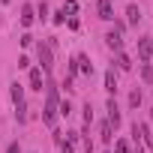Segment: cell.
I'll list each match as a JSON object with an SVG mask.
<instances>
[{"instance_id":"cell-10","label":"cell","mask_w":153,"mask_h":153,"mask_svg":"<svg viewBox=\"0 0 153 153\" xmlns=\"http://www.w3.org/2000/svg\"><path fill=\"white\" fill-rule=\"evenodd\" d=\"M138 51H141V57H144V60H150L153 45H150V39H147V36H144V39H138Z\"/></svg>"},{"instance_id":"cell-2","label":"cell","mask_w":153,"mask_h":153,"mask_svg":"<svg viewBox=\"0 0 153 153\" xmlns=\"http://www.w3.org/2000/svg\"><path fill=\"white\" fill-rule=\"evenodd\" d=\"M36 57H39V69L42 72H51L54 57H51V45L48 42H36Z\"/></svg>"},{"instance_id":"cell-5","label":"cell","mask_w":153,"mask_h":153,"mask_svg":"<svg viewBox=\"0 0 153 153\" xmlns=\"http://www.w3.org/2000/svg\"><path fill=\"white\" fill-rule=\"evenodd\" d=\"M105 42H108V48L120 51V48H123V36H120V30H111V33H105Z\"/></svg>"},{"instance_id":"cell-21","label":"cell","mask_w":153,"mask_h":153,"mask_svg":"<svg viewBox=\"0 0 153 153\" xmlns=\"http://www.w3.org/2000/svg\"><path fill=\"white\" fill-rule=\"evenodd\" d=\"M141 75H144V78H147V81H150V78H153V69H150V66H147V63H144V66H141Z\"/></svg>"},{"instance_id":"cell-16","label":"cell","mask_w":153,"mask_h":153,"mask_svg":"<svg viewBox=\"0 0 153 153\" xmlns=\"http://www.w3.org/2000/svg\"><path fill=\"white\" fill-rule=\"evenodd\" d=\"M111 138H114V135H111V123L105 120V123H102V141H111Z\"/></svg>"},{"instance_id":"cell-24","label":"cell","mask_w":153,"mask_h":153,"mask_svg":"<svg viewBox=\"0 0 153 153\" xmlns=\"http://www.w3.org/2000/svg\"><path fill=\"white\" fill-rule=\"evenodd\" d=\"M3 3H9V0H3Z\"/></svg>"},{"instance_id":"cell-6","label":"cell","mask_w":153,"mask_h":153,"mask_svg":"<svg viewBox=\"0 0 153 153\" xmlns=\"http://www.w3.org/2000/svg\"><path fill=\"white\" fill-rule=\"evenodd\" d=\"M108 123H111L114 129L120 126V111H117V102H114V99H108Z\"/></svg>"},{"instance_id":"cell-23","label":"cell","mask_w":153,"mask_h":153,"mask_svg":"<svg viewBox=\"0 0 153 153\" xmlns=\"http://www.w3.org/2000/svg\"><path fill=\"white\" fill-rule=\"evenodd\" d=\"M6 153H21V147H18V141H12V144L6 147Z\"/></svg>"},{"instance_id":"cell-15","label":"cell","mask_w":153,"mask_h":153,"mask_svg":"<svg viewBox=\"0 0 153 153\" xmlns=\"http://www.w3.org/2000/svg\"><path fill=\"white\" fill-rule=\"evenodd\" d=\"M129 105H132V108L141 105V90H132V93H129Z\"/></svg>"},{"instance_id":"cell-13","label":"cell","mask_w":153,"mask_h":153,"mask_svg":"<svg viewBox=\"0 0 153 153\" xmlns=\"http://www.w3.org/2000/svg\"><path fill=\"white\" fill-rule=\"evenodd\" d=\"M63 12H66V15H75V12H78V3H75V0H66V3H63Z\"/></svg>"},{"instance_id":"cell-22","label":"cell","mask_w":153,"mask_h":153,"mask_svg":"<svg viewBox=\"0 0 153 153\" xmlns=\"http://www.w3.org/2000/svg\"><path fill=\"white\" fill-rule=\"evenodd\" d=\"M36 12H39V18H42V21L48 18V6H45V3H39V9H36Z\"/></svg>"},{"instance_id":"cell-20","label":"cell","mask_w":153,"mask_h":153,"mask_svg":"<svg viewBox=\"0 0 153 153\" xmlns=\"http://www.w3.org/2000/svg\"><path fill=\"white\" fill-rule=\"evenodd\" d=\"M90 120H93V111H90V102H87V105H84V123L90 126Z\"/></svg>"},{"instance_id":"cell-11","label":"cell","mask_w":153,"mask_h":153,"mask_svg":"<svg viewBox=\"0 0 153 153\" xmlns=\"http://www.w3.org/2000/svg\"><path fill=\"white\" fill-rule=\"evenodd\" d=\"M21 24H24V27L33 24V6H21Z\"/></svg>"},{"instance_id":"cell-12","label":"cell","mask_w":153,"mask_h":153,"mask_svg":"<svg viewBox=\"0 0 153 153\" xmlns=\"http://www.w3.org/2000/svg\"><path fill=\"white\" fill-rule=\"evenodd\" d=\"M126 18H129V24H132V27H135V24L141 21V12H138V6H135V3H132V6L126 9Z\"/></svg>"},{"instance_id":"cell-9","label":"cell","mask_w":153,"mask_h":153,"mask_svg":"<svg viewBox=\"0 0 153 153\" xmlns=\"http://www.w3.org/2000/svg\"><path fill=\"white\" fill-rule=\"evenodd\" d=\"M75 60H78V72H84V75H93V63H90L84 54H78Z\"/></svg>"},{"instance_id":"cell-4","label":"cell","mask_w":153,"mask_h":153,"mask_svg":"<svg viewBox=\"0 0 153 153\" xmlns=\"http://www.w3.org/2000/svg\"><path fill=\"white\" fill-rule=\"evenodd\" d=\"M96 9H99V18H102V21H114V9H111V0H99V3H96Z\"/></svg>"},{"instance_id":"cell-14","label":"cell","mask_w":153,"mask_h":153,"mask_svg":"<svg viewBox=\"0 0 153 153\" xmlns=\"http://www.w3.org/2000/svg\"><path fill=\"white\" fill-rule=\"evenodd\" d=\"M117 66H120V69H132V60H129L126 54H117Z\"/></svg>"},{"instance_id":"cell-8","label":"cell","mask_w":153,"mask_h":153,"mask_svg":"<svg viewBox=\"0 0 153 153\" xmlns=\"http://www.w3.org/2000/svg\"><path fill=\"white\" fill-rule=\"evenodd\" d=\"M105 90L108 93H117V75H114V69L105 72Z\"/></svg>"},{"instance_id":"cell-7","label":"cell","mask_w":153,"mask_h":153,"mask_svg":"<svg viewBox=\"0 0 153 153\" xmlns=\"http://www.w3.org/2000/svg\"><path fill=\"white\" fill-rule=\"evenodd\" d=\"M30 90H42V69H30Z\"/></svg>"},{"instance_id":"cell-1","label":"cell","mask_w":153,"mask_h":153,"mask_svg":"<svg viewBox=\"0 0 153 153\" xmlns=\"http://www.w3.org/2000/svg\"><path fill=\"white\" fill-rule=\"evenodd\" d=\"M57 105H60V99H57V87L48 84V99H45V114H42L45 126H54V123H57Z\"/></svg>"},{"instance_id":"cell-17","label":"cell","mask_w":153,"mask_h":153,"mask_svg":"<svg viewBox=\"0 0 153 153\" xmlns=\"http://www.w3.org/2000/svg\"><path fill=\"white\" fill-rule=\"evenodd\" d=\"M57 111H60V114H66V117H69V114H72V105H69V99H66V102H60V105H57Z\"/></svg>"},{"instance_id":"cell-19","label":"cell","mask_w":153,"mask_h":153,"mask_svg":"<svg viewBox=\"0 0 153 153\" xmlns=\"http://www.w3.org/2000/svg\"><path fill=\"white\" fill-rule=\"evenodd\" d=\"M63 21H66V12L57 9V12H54V24H63Z\"/></svg>"},{"instance_id":"cell-3","label":"cell","mask_w":153,"mask_h":153,"mask_svg":"<svg viewBox=\"0 0 153 153\" xmlns=\"http://www.w3.org/2000/svg\"><path fill=\"white\" fill-rule=\"evenodd\" d=\"M12 102L18 108V123H24L27 120V105H24V87L18 81H12Z\"/></svg>"},{"instance_id":"cell-18","label":"cell","mask_w":153,"mask_h":153,"mask_svg":"<svg viewBox=\"0 0 153 153\" xmlns=\"http://www.w3.org/2000/svg\"><path fill=\"white\" fill-rule=\"evenodd\" d=\"M114 153H129V144H126V141H117V144H114Z\"/></svg>"}]
</instances>
